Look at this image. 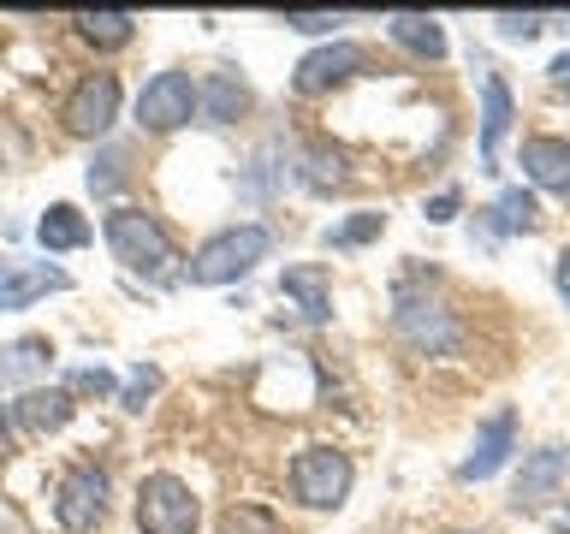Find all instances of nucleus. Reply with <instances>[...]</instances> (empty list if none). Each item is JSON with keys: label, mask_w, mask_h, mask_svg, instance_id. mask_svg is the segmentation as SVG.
Listing matches in <instances>:
<instances>
[{"label": "nucleus", "mask_w": 570, "mask_h": 534, "mask_svg": "<svg viewBox=\"0 0 570 534\" xmlns=\"http://www.w3.org/2000/svg\"><path fill=\"white\" fill-rule=\"evenodd\" d=\"M101 238H107V249H114V261L125 267V274H142V279H167L173 261H178L167 226H160L155 214H142V208H114L101 220Z\"/></svg>", "instance_id": "f257e3e1"}, {"label": "nucleus", "mask_w": 570, "mask_h": 534, "mask_svg": "<svg viewBox=\"0 0 570 534\" xmlns=\"http://www.w3.org/2000/svg\"><path fill=\"white\" fill-rule=\"evenodd\" d=\"M267 249H274V231H267L262 220H244L232 231H214V238L190 256L185 279L190 285H232V279H244L256 261H267Z\"/></svg>", "instance_id": "f03ea898"}, {"label": "nucleus", "mask_w": 570, "mask_h": 534, "mask_svg": "<svg viewBox=\"0 0 570 534\" xmlns=\"http://www.w3.org/2000/svg\"><path fill=\"white\" fill-rule=\"evenodd\" d=\"M351 457L333 452V445H303V452L292 457V498L309 511H338L351 498Z\"/></svg>", "instance_id": "7ed1b4c3"}, {"label": "nucleus", "mask_w": 570, "mask_h": 534, "mask_svg": "<svg viewBox=\"0 0 570 534\" xmlns=\"http://www.w3.org/2000/svg\"><path fill=\"white\" fill-rule=\"evenodd\" d=\"M392 333H399V345H410L416 356H445V350H458V315L445 309L440 297H416V291H404L399 303H392Z\"/></svg>", "instance_id": "20e7f679"}, {"label": "nucleus", "mask_w": 570, "mask_h": 534, "mask_svg": "<svg viewBox=\"0 0 570 534\" xmlns=\"http://www.w3.org/2000/svg\"><path fill=\"white\" fill-rule=\"evenodd\" d=\"M196 493L178 475H149L137 487V534H196Z\"/></svg>", "instance_id": "39448f33"}, {"label": "nucleus", "mask_w": 570, "mask_h": 534, "mask_svg": "<svg viewBox=\"0 0 570 534\" xmlns=\"http://www.w3.org/2000/svg\"><path fill=\"white\" fill-rule=\"evenodd\" d=\"M107 493H114V481H107V469H96V463H78V469H66L60 493H53V523H60L66 534L101 528Z\"/></svg>", "instance_id": "423d86ee"}, {"label": "nucleus", "mask_w": 570, "mask_h": 534, "mask_svg": "<svg viewBox=\"0 0 570 534\" xmlns=\"http://www.w3.org/2000/svg\"><path fill=\"white\" fill-rule=\"evenodd\" d=\"M66 131L71 137H107L119 119V78L114 71H89V78L66 96Z\"/></svg>", "instance_id": "0eeeda50"}, {"label": "nucleus", "mask_w": 570, "mask_h": 534, "mask_svg": "<svg viewBox=\"0 0 570 534\" xmlns=\"http://www.w3.org/2000/svg\"><path fill=\"white\" fill-rule=\"evenodd\" d=\"M190 113H196V83L185 71H155V78L142 83V96H137L142 131H178V125H190Z\"/></svg>", "instance_id": "6e6552de"}, {"label": "nucleus", "mask_w": 570, "mask_h": 534, "mask_svg": "<svg viewBox=\"0 0 570 534\" xmlns=\"http://www.w3.org/2000/svg\"><path fill=\"white\" fill-rule=\"evenodd\" d=\"M511 445H517V409L511 404H499L488 422L475 427V445H470V457L458 463V481H488L505 469V457H511Z\"/></svg>", "instance_id": "1a4fd4ad"}, {"label": "nucleus", "mask_w": 570, "mask_h": 534, "mask_svg": "<svg viewBox=\"0 0 570 534\" xmlns=\"http://www.w3.org/2000/svg\"><path fill=\"white\" fill-rule=\"evenodd\" d=\"M356 66H363V48H356V42H327V48H315V53H303V60H297L292 89H297V96H327V89L345 83Z\"/></svg>", "instance_id": "9d476101"}, {"label": "nucleus", "mask_w": 570, "mask_h": 534, "mask_svg": "<svg viewBox=\"0 0 570 534\" xmlns=\"http://www.w3.org/2000/svg\"><path fill=\"white\" fill-rule=\"evenodd\" d=\"M66 274L60 267H48V261H0V309H30L36 297H48V291H66Z\"/></svg>", "instance_id": "9b49d317"}, {"label": "nucleus", "mask_w": 570, "mask_h": 534, "mask_svg": "<svg viewBox=\"0 0 570 534\" xmlns=\"http://www.w3.org/2000/svg\"><path fill=\"white\" fill-rule=\"evenodd\" d=\"M511 119H517L511 89L499 71H488V78H481V172H499V142H505Z\"/></svg>", "instance_id": "f8f14e48"}, {"label": "nucleus", "mask_w": 570, "mask_h": 534, "mask_svg": "<svg viewBox=\"0 0 570 534\" xmlns=\"http://www.w3.org/2000/svg\"><path fill=\"white\" fill-rule=\"evenodd\" d=\"M12 422H18V434H30V439L60 434L71 422V392L66 386H30L24 398L12 404Z\"/></svg>", "instance_id": "ddd939ff"}, {"label": "nucleus", "mask_w": 570, "mask_h": 534, "mask_svg": "<svg viewBox=\"0 0 570 534\" xmlns=\"http://www.w3.org/2000/svg\"><path fill=\"white\" fill-rule=\"evenodd\" d=\"M523 178L534 190L570 196V142L564 137H529L523 142Z\"/></svg>", "instance_id": "4468645a"}, {"label": "nucleus", "mask_w": 570, "mask_h": 534, "mask_svg": "<svg viewBox=\"0 0 570 534\" xmlns=\"http://www.w3.org/2000/svg\"><path fill=\"white\" fill-rule=\"evenodd\" d=\"M564 475H570V452H564V445H541V452H529L523 469H517V505H541V498H552Z\"/></svg>", "instance_id": "2eb2a0df"}, {"label": "nucleus", "mask_w": 570, "mask_h": 534, "mask_svg": "<svg viewBox=\"0 0 570 534\" xmlns=\"http://www.w3.org/2000/svg\"><path fill=\"white\" fill-rule=\"evenodd\" d=\"M249 107V89L238 71H208V83H196V113L208 125H232Z\"/></svg>", "instance_id": "dca6fc26"}, {"label": "nucleus", "mask_w": 570, "mask_h": 534, "mask_svg": "<svg viewBox=\"0 0 570 534\" xmlns=\"http://www.w3.org/2000/svg\"><path fill=\"white\" fill-rule=\"evenodd\" d=\"M279 291L303 309V320H327V309H333V297H327V274H321L315 261L285 267V274H279Z\"/></svg>", "instance_id": "f3484780"}, {"label": "nucleus", "mask_w": 570, "mask_h": 534, "mask_svg": "<svg viewBox=\"0 0 570 534\" xmlns=\"http://www.w3.org/2000/svg\"><path fill=\"white\" fill-rule=\"evenodd\" d=\"M386 36L410 53H422V60H445V30L434 24L428 12H392L386 18Z\"/></svg>", "instance_id": "a211bd4d"}, {"label": "nucleus", "mask_w": 570, "mask_h": 534, "mask_svg": "<svg viewBox=\"0 0 570 534\" xmlns=\"http://www.w3.org/2000/svg\"><path fill=\"white\" fill-rule=\"evenodd\" d=\"M71 24H78V36H83L89 48H107V53H114V48H125V42H131V36H137V18H131V12H119V7H101V12H78V18H71Z\"/></svg>", "instance_id": "6ab92c4d"}, {"label": "nucleus", "mask_w": 570, "mask_h": 534, "mask_svg": "<svg viewBox=\"0 0 570 534\" xmlns=\"http://www.w3.org/2000/svg\"><path fill=\"white\" fill-rule=\"evenodd\" d=\"M36 238H42V249H83L89 244V220L71 202H53L42 220H36Z\"/></svg>", "instance_id": "aec40b11"}, {"label": "nucleus", "mask_w": 570, "mask_h": 534, "mask_svg": "<svg viewBox=\"0 0 570 534\" xmlns=\"http://www.w3.org/2000/svg\"><path fill=\"white\" fill-rule=\"evenodd\" d=\"M53 356V345L48 338H18V345H7L0 350V380H18V374H36Z\"/></svg>", "instance_id": "412c9836"}, {"label": "nucleus", "mask_w": 570, "mask_h": 534, "mask_svg": "<svg viewBox=\"0 0 570 534\" xmlns=\"http://www.w3.org/2000/svg\"><path fill=\"white\" fill-rule=\"evenodd\" d=\"M534 220H541V208H534L529 190H505L493 202V226L499 231H534Z\"/></svg>", "instance_id": "4be33fe9"}, {"label": "nucleus", "mask_w": 570, "mask_h": 534, "mask_svg": "<svg viewBox=\"0 0 570 534\" xmlns=\"http://www.w3.org/2000/svg\"><path fill=\"white\" fill-rule=\"evenodd\" d=\"M303 185L309 190H345V160L327 155L315 142V149H303Z\"/></svg>", "instance_id": "5701e85b"}, {"label": "nucleus", "mask_w": 570, "mask_h": 534, "mask_svg": "<svg viewBox=\"0 0 570 534\" xmlns=\"http://www.w3.org/2000/svg\"><path fill=\"white\" fill-rule=\"evenodd\" d=\"M220 534H279V516L262 511V505H226Z\"/></svg>", "instance_id": "b1692460"}, {"label": "nucleus", "mask_w": 570, "mask_h": 534, "mask_svg": "<svg viewBox=\"0 0 570 534\" xmlns=\"http://www.w3.org/2000/svg\"><path fill=\"white\" fill-rule=\"evenodd\" d=\"M381 226H386V214H356V220H345V226L327 231V244H333V249H356V244H368Z\"/></svg>", "instance_id": "393cba45"}, {"label": "nucleus", "mask_w": 570, "mask_h": 534, "mask_svg": "<svg viewBox=\"0 0 570 534\" xmlns=\"http://www.w3.org/2000/svg\"><path fill=\"white\" fill-rule=\"evenodd\" d=\"M493 24H499V36H511V42H529V36H541L547 18L541 12H499Z\"/></svg>", "instance_id": "a878e982"}, {"label": "nucleus", "mask_w": 570, "mask_h": 534, "mask_svg": "<svg viewBox=\"0 0 570 534\" xmlns=\"http://www.w3.org/2000/svg\"><path fill=\"white\" fill-rule=\"evenodd\" d=\"M160 386V368H131V380H125V409H142V398H149V392Z\"/></svg>", "instance_id": "bb28decb"}, {"label": "nucleus", "mask_w": 570, "mask_h": 534, "mask_svg": "<svg viewBox=\"0 0 570 534\" xmlns=\"http://www.w3.org/2000/svg\"><path fill=\"white\" fill-rule=\"evenodd\" d=\"M285 24L303 30V36H327L333 24H345V18H338V12H285Z\"/></svg>", "instance_id": "cd10ccee"}, {"label": "nucleus", "mask_w": 570, "mask_h": 534, "mask_svg": "<svg viewBox=\"0 0 570 534\" xmlns=\"http://www.w3.org/2000/svg\"><path fill=\"white\" fill-rule=\"evenodd\" d=\"M66 392H114V374H107V368H78L66 380Z\"/></svg>", "instance_id": "c85d7f7f"}, {"label": "nucleus", "mask_w": 570, "mask_h": 534, "mask_svg": "<svg viewBox=\"0 0 570 534\" xmlns=\"http://www.w3.org/2000/svg\"><path fill=\"white\" fill-rule=\"evenodd\" d=\"M422 214H428V220H434V226H445V220H458V190H440V196H434V202H428Z\"/></svg>", "instance_id": "c756f323"}, {"label": "nucleus", "mask_w": 570, "mask_h": 534, "mask_svg": "<svg viewBox=\"0 0 570 534\" xmlns=\"http://www.w3.org/2000/svg\"><path fill=\"white\" fill-rule=\"evenodd\" d=\"M552 285H559V297L570 303V249H564V256H559V267H552Z\"/></svg>", "instance_id": "7c9ffc66"}, {"label": "nucleus", "mask_w": 570, "mask_h": 534, "mask_svg": "<svg viewBox=\"0 0 570 534\" xmlns=\"http://www.w3.org/2000/svg\"><path fill=\"white\" fill-rule=\"evenodd\" d=\"M552 71H559V78L570 83V53H559V60H552Z\"/></svg>", "instance_id": "2f4dec72"}, {"label": "nucleus", "mask_w": 570, "mask_h": 534, "mask_svg": "<svg viewBox=\"0 0 570 534\" xmlns=\"http://www.w3.org/2000/svg\"><path fill=\"white\" fill-rule=\"evenodd\" d=\"M7 416H12V409H0V452H7Z\"/></svg>", "instance_id": "473e14b6"}, {"label": "nucleus", "mask_w": 570, "mask_h": 534, "mask_svg": "<svg viewBox=\"0 0 570 534\" xmlns=\"http://www.w3.org/2000/svg\"><path fill=\"white\" fill-rule=\"evenodd\" d=\"M559 534H570V511H564V516H559Z\"/></svg>", "instance_id": "72a5a7b5"}, {"label": "nucleus", "mask_w": 570, "mask_h": 534, "mask_svg": "<svg viewBox=\"0 0 570 534\" xmlns=\"http://www.w3.org/2000/svg\"><path fill=\"white\" fill-rule=\"evenodd\" d=\"M564 89H570V83H564Z\"/></svg>", "instance_id": "f704fd0d"}]
</instances>
